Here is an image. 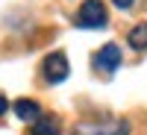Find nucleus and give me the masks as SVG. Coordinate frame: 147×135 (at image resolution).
Returning <instances> with one entry per match:
<instances>
[{"instance_id": "5", "label": "nucleus", "mask_w": 147, "mask_h": 135, "mask_svg": "<svg viewBox=\"0 0 147 135\" xmlns=\"http://www.w3.org/2000/svg\"><path fill=\"white\" fill-rule=\"evenodd\" d=\"M15 115L21 118V120H27V124H35V120L41 118V106L35 103V100H15Z\"/></svg>"}, {"instance_id": "8", "label": "nucleus", "mask_w": 147, "mask_h": 135, "mask_svg": "<svg viewBox=\"0 0 147 135\" xmlns=\"http://www.w3.org/2000/svg\"><path fill=\"white\" fill-rule=\"evenodd\" d=\"M112 3H115L118 9H132V3H136V0H112Z\"/></svg>"}, {"instance_id": "9", "label": "nucleus", "mask_w": 147, "mask_h": 135, "mask_svg": "<svg viewBox=\"0 0 147 135\" xmlns=\"http://www.w3.org/2000/svg\"><path fill=\"white\" fill-rule=\"evenodd\" d=\"M6 109H9V100H6L3 94H0V115H6Z\"/></svg>"}, {"instance_id": "3", "label": "nucleus", "mask_w": 147, "mask_h": 135, "mask_svg": "<svg viewBox=\"0 0 147 135\" xmlns=\"http://www.w3.org/2000/svg\"><path fill=\"white\" fill-rule=\"evenodd\" d=\"M129 132V124L127 120H112V124H82L74 129V135H127Z\"/></svg>"}, {"instance_id": "6", "label": "nucleus", "mask_w": 147, "mask_h": 135, "mask_svg": "<svg viewBox=\"0 0 147 135\" xmlns=\"http://www.w3.org/2000/svg\"><path fill=\"white\" fill-rule=\"evenodd\" d=\"M59 132H62L59 118H38L32 124V135H59Z\"/></svg>"}, {"instance_id": "1", "label": "nucleus", "mask_w": 147, "mask_h": 135, "mask_svg": "<svg viewBox=\"0 0 147 135\" xmlns=\"http://www.w3.org/2000/svg\"><path fill=\"white\" fill-rule=\"evenodd\" d=\"M77 24L82 30H103L109 24V15H106V6L100 0H85L80 6V15H77Z\"/></svg>"}, {"instance_id": "7", "label": "nucleus", "mask_w": 147, "mask_h": 135, "mask_svg": "<svg viewBox=\"0 0 147 135\" xmlns=\"http://www.w3.org/2000/svg\"><path fill=\"white\" fill-rule=\"evenodd\" d=\"M127 41L136 47V50H147V24H136V27L129 30Z\"/></svg>"}, {"instance_id": "2", "label": "nucleus", "mask_w": 147, "mask_h": 135, "mask_svg": "<svg viewBox=\"0 0 147 135\" xmlns=\"http://www.w3.org/2000/svg\"><path fill=\"white\" fill-rule=\"evenodd\" d=\"M41 68H44V79L50 82V85L68 79V56L65 53H50V56L44 59Z\"/></svg>"}, {"instance_id": "4", "label": "nucleus", "mask_w": 147, "mask_h": 135, "mask_svg": "<svg viewBox=\"0 0 147 135\" xmlns=\"http://www.w3.org/2000/svg\"><path fill=\"white\" fill-rule=\"evenodd\" d=\"M94 65L103 68V71H115V68H121V47H118V44H103L100 53L94 56Z\"/></svg>"}]
</instances>
